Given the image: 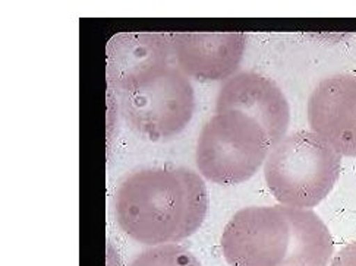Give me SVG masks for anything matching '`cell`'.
<instances>
[{
  "label": "cell",
  "mask_w": 356,
  "mask_h": 266,
  "mask_svg": "<svg viewBox=\"0 0 356 266\" xmlns=\"http://www.w3.org/2000/svg\"><path fill=\"white\" fill-rule=\"evenodd\" d=\"M341 157L312 131L286 135L271 148L264 163V178L279 205L312 209L337 183Z\"/></svg>",
  "instance_id": "obj_2"
},
{
  "label": "cell",
  "mask_w": 356,
  "mask_h": 266,
  "mask_svg": "<svg viewBox=\"0 0 356 266\" xmlns=\"http://www.w3.org/2000/svg\"><path fill=\"white\" fill-rule=\"evenodd\" d=\"M271 151L261 124L241 111L216 113L198 136L195 164L201 177L216 185L234 186L250 180Z\"/></svg>",
  "instance_id": "obj_3"
},
{
  "label": "cell",
  "mask_w": 356,
  "mask_h": 266,
  "mask_svg": "<svg viewBox=\"0 0 356 266\" xmlns=\"http://www.w3.org/2000/svg\"><path fill=\"white\" fill-rule=\"evenodd\" d=\"M122 115L136 133L164 139L181 133L193 119L195 91L176 65H161L118 91Z\"/></svg>",
  "instance_id": "obj_4"
},
{
  "label": "cell",
  "mask_w": 356,
  "mask_h": 266,
  "mask_svg": "<svg viewBox=\"0 0 356 266\" xmlns=\"http://www.w3.org/2000/svg\"><path fill=\"white\" fill-rule=\"evenodd\" d=\"M129 266H202L198 259L177 244L149 247L136 255Z\"/></svg>",
  "instance_id": "obj_11"
},
{
  "label": "cell",
  "mask_w": 356,
  "mask_h": 266,
  "mask_svg": "<svg viewBox=\"0 0 356 266\" xmlns=\"http://www.w3.org/2000/svg\"><path fill=\"white\" fill-rule=\"evenodd\" d=\"M330 266H356V240L340 249L333 256Z\"/></svg>",
  "instance_id": "obj_12"
},
{
  "label": "cell",
  "mask_w": 356,
  "mask_h": 266,
  "mask_svg": "<svg viewBox=\"0 0 356 266\" xmlns=\"http://www.w3.org/2000/svg\"><path fill=\"white\" fill-rule=\"evenodd\" d=\"M236 110L261 124L271 148L286 136L291 106L277 83L257 72H239L223 82L217 94L216 113Z\"/></svg>",
  "instance_id": "obj_6"
},
{
  "label": "cell",
  "mask_w": 356,
  "mask_h": 266,
  "mask_svg": "<svg viewBox=\"0 0 356 266\" xmlns=\"http://www.w3.org/2000/svg\"><path fill=\"white\" fill-rule=\"evenodd\" d=\"M307 115L311 131L340 157H356V75L323 79L308 98Z\"/></svg>",
  "instance_id": "obj_7"
},
{
  "label": "cell",
  "mask_w": 356,
  "mask_h": 266,
  "mask_svg": "<svg viewBox=\"0 0 356 266\" xmlns=\"http://www.w3.org/2000/svg\"><path fill=\"white\" fill-rule=\"evenodd\" d=\"M209 209L204 178L186 167H147L122 180L115 196L120 230L141 244H176L197 233Z\"/></svg>",
  "instance_id": "obj_1"
},
{
  "label": "cell",
  "mask_w": 356,
  "mask_h": 266,
  "mask_svg": "<svg viewBox=\"0 0 356 266\" xmlns=\"http://www.w3.org/2000/svg\"><path fill=\"white\" fill-rule=\"evenodd\" d=\"M242 33H176L172 54L176 66L189 78L227 81L236 75L245 53Z\"/></svg>",
  "instance_id": "obj_8"
},
{
  "label": "cell",
  "mask_w": 356,
  "mask_h": 266,
  "mask_svg": "<svg viewBox=\"0 0 356 266\" xmlns=\"http://www.w3.org/2000/svg\"><path fill=\"white\" fill-rule=\"evenodd\" d=\"M172 35L131 33L116 35L107 50V72L112 85L127 90L153 69L169 63Z\"/></svg>",
  "instance_id": "obj_9"
},
{
  "label": "cell",
  "mask_w": 356,
  "mask_h": 266,
  "mask_svg": "<svg viewBox=\"0 0 356 266\" xmlns=\"http://www.w3.org/2000/svg\"><path fill=\"white\" fill-rule=\"evenodd\" d=\"M283 211L292 228V246L286 266H328L333 259L334 243L323 219L311 209L283 206Z\"/></svg>",
  "instance_id": "obj_10"
},
{
  "label": "cell",
  "mask_w": 356,
  "mask_h": 266,
  "mask_svg": "<svg viewBox=\"0 0 356 266\" xmlns=\"http://www.w3.org/2000/svg\"><path fill=\"white\" fill-rule=\"evenodd\" d=\"M291 246L292 228L282 205L239 209L220 240L230 266H286Z\"/></svg>",
  "instance_id": "obj_5"
}]
</instances>
